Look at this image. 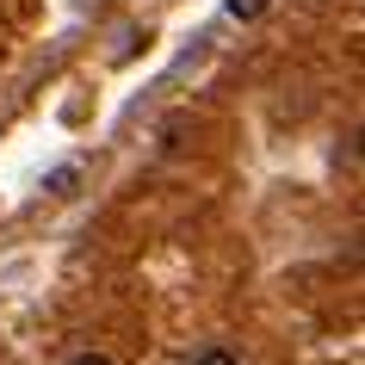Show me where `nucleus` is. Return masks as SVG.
Returning a JSON list of instances; mask_svg holds the SVG:
<instances>
[{"label":"nucleus","mask_w":365,"mask_h":365,"mask_svg":"<svg viewBox=\"0 0 365 365\" xmlns=\"http://www.w3.org/2000/svg\"><path fill=\"white\" fill-rule=\"evenodd\" d=\"M43 192H50V198H75V192H81V161L50 168V173H43Z\"/></svg>","instance_id":"obj_1"},{"label":"nucleus","mask_w":365,"mask_h":365,"mask_svg":"<svg viewBox=\"0 0 365 365\" xmlns=\"http://www.w3.org/2000/svg\"><path fill=\"white\" fill-rule=\"evenodd\" d=\"M192 365H242V359H235V353H230V346H198V353H192Z\"/></svg>","instance_id":"obj_2"},{"label":"nucleus","mask_w":365,"mask_h":365,"mask_svg":"<svg viewBox=\"0 0 365 365\" xmlns=\"http://www.w3.org/2000/svg\"><path fill=\"white\" fill-rule=\"evenodd\" d=\"M230 6V19H260L267 13V0H223Z\"/></svg>","instance_id":"obj_3"},{"label":"nucleus","mask_w":365,"mask_h":365,"mask_svg":"<svg viewBox=\"0 0 365 365\" xmlns=\"http://www.w3.org/2000/svg\"><path fill=\"white\" fill-rule=\"evenodd\" d=\"M75 365H112V359H106V353H81Z\"/></svg>","instance_id":"obj_4"}]
</instances>
